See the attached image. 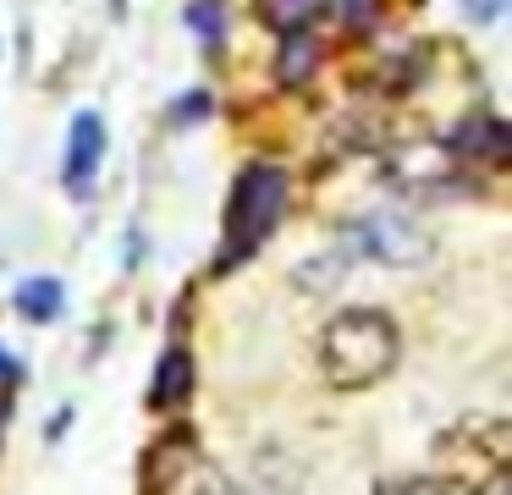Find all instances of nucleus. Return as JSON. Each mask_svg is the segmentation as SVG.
<instances>
[{"label":"nucleus","instance_id":"nucleus-8","mask_svg":"<svg viewBox=\"0 0 512 495\" xmlns=\"http://www.w3.org/2000/svg\"><path fill=\"white\" fill-rule=\"evenodd\" d=\"M259 17H265L270 28H281V33H298V28H309V22L320 17V0H259Z\"/></svg>","mask_w":512,"mask_h":495},{"label":"nucleus","instance_id":"nucleus-13","mask_svg":"<svg viewBox=\"0 0 512 495\" xmlns=\"http://www.w3.org/2000/svg\"><path fill=\"white\" fill-rule=\"evenodd\" d=\"M468 11H474V22H490L501 11V0H468Z\"/></svg>","mask_w":512,"mask_h":495},{"label":"nucleus","instance_id":"nucleus-11","mask_svg":"<svg viewBox=\"0 0 512 495\" xmlns=\"http://www.w3.org/2000/svg\"><path fill=\"white\" fill-rule=\"evenodd\" d=\"M193 495H248V490L232 479V473H221V468H199V479H193Z\"/></svg>","mask_w":512,"mask_h":495},{"label":"nucleus","instance_id":"nucleus-12","mask_svg":"<svg viewBox=\"0 0 512 495\" xmlns=\"http://www.w3.org/2000/svg\"><path fill=\"white\" fill-rule=\"evenodd\" d=\"M375 495H452V490L435 484V479H391V484H380Z\"/></svg>","mask_w":512,"mask_h":495},{"label":"nucleus","instance_id":"nucleus-7","mask_svg":"<svg viewBox=\"0 0 512 495\" xmlns=\"http://www.w3.org/2000/svg\"><path fill=\"white\" fill-rule=\"evenodd\" d=\"M320 66V44L309 39V28L287 33V44H281V83H309V72Z\"/></svg>","mask_w":512,"mask_h":495},{"label":"nucleus","instance_id":"nucleus-9","mask_svg":"<svg viewBox=\"0 0 512 495\" xmlns=\"http://www.w3.org/2000/svg\"><path fill=\"white\" fill-rule=\"evenodd\" d=\"M17 308H23L28 319H56V308H61V281H56V275L23 281V286H17Z\"/></svg>","mask_w":512,"mask_h":495},{"label":"nucleus","instance_id":"nucleus-1","mask_svg":"<svg viewBox=\"0 0 512 495\" xmlns=\"http://www.w3.org/2000/svg\"><path fill=\"white\" fill-rule=\"evenodd\" d=\"M397 325L380 308H342L320 336V374L336 391H364L397 369Z\"/></svg>","mask_w":512,"mask_h":495},{"label":"nucleus","instance_id":"nucleus-2","mask_svg":"<svg viewBox=\"0 0 512 495\" xmlns=\"http://www.w3.org/2000/svg\"><path fill=\"white\" fill-rule=\"evenodd\" d=\"M435 457H441V473L452 479V490H490V484L507 473L512 457V429L501 413H474L463 424H452L441 440H435Z\"/></svg>","mask_w":512,"mask_h":495},{"label":"nucleus","instance_id":"nucleus-5","mask_svg":"<svg viewBox=\"0 0 512 495\" xmlns=\"http://www.w3.org/2000/svg\"><path fill=\"white\" fill-rule=\"evenodd\" d=\"M100 160H105V121L94 110L72 116V132H67V160H61V182L67 193L89 198L94 176H100Z\"/></svg>","mask_w":512,"mask_h":495},{"label":"nucleus","instance_id":"nucleus-10","mask_svg":"<svg viewBox=\"0 0 512 495\" xmlns=\"http://www.w3.org/2000/svg\"><path fill=\"white\" fill-rule=\"evenodd\" d=\"M188 28L193 33H204V39H221V6H215V0H193L188 6Z\"/></svg>","mask_w":512,"mask_h":495},{"label":"nucleus","instance_id":"nucleus-15","mask_svg":"<svg viewBox=\"0 0 512 495\" xmlns=\"http://www.w3.org/2000/svg\"><path fill=\"white\" fill-rule=\"evenodd\" d=\"M0 424H6V402H0Z\"/></svg>","mask_w":512,"mask_h":495},{"label":"nucleus","instance_id":"nucleus-3","mask_svg":"<svg viewBox=\"0 0 512 495\" xmlns=\"http://www.w3.org/2000/svg\"><path fill=\"white\" fill-rule=\"evenodd\" d=\"M287 198H292V182L281 165H248L232 187V204H226V253H221V270L259 248L270 231L281 226L287 215Z\"/></svg>","mask_w":512,"mask_h":495},{"label":"nucleus","instance_id":"nucleus-6","mask_svg":"<svg viewBox=\"0 0 512 495\" xmlns=\"http://www.w3.org/2000/svg\"><path fill=\"white\" fill-rule=\"evenodd\" d=\"M188 391H193V358H188L182 347H171L166 358L155 363L149 402H155V407H177V402H188Z\"/></svg>","mask_w":512,"mask_h":495},{"label":"nucleus","instance_id":"nucleus-14","mask_svg":"<svg viewBox=\"0 0 512 495\" xmlns=\"http://www.w3.org/2000/svg\"><path fill=\"white\" fill-rule=\"evenodd\" d=\"M23 380V369H17V358H6V352H0V385H17Z\"/></svg>","mask_w":512,"mask_h":495},{"label":"nucleus","instance_id":"nucleus-4","mask_svg":"<svg viewBox=\"0 0 512 495\" xmlns=\"http://www.w3.org/2000/svg\"><path fill=\"white\" fill-rule=\"evenodd\" d=\"M347 248L364 253V259L391 264V270H413V264L430 259V237L402 209H369L364 220H353L347 226Z\"/></svg>","mask_w":512,"mask_h":495}]
</instances>
